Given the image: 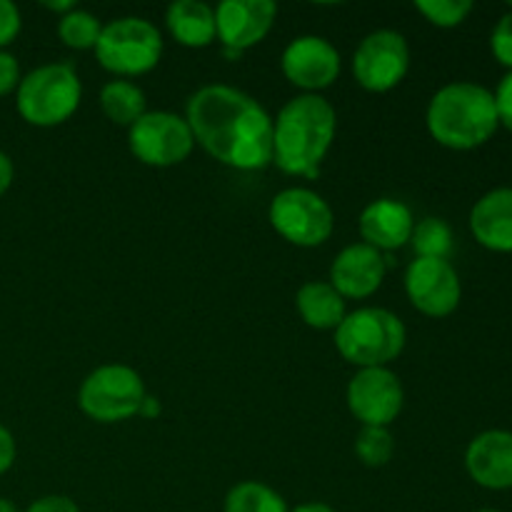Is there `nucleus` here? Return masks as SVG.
Wrapping results in <instances>:
<instances>
[{
	"label": "nucleus",
	"instance_id": "obj_1",
	"mask_svg": "<svg viewBox=\"0 0 512 512\" xmlns=\"http://www.w3.org/2000/svg\"><path fill=\"white\" fill-rule=\"evenodd\" d=\"M195 143L235 170H263L273 163V118L248 93L230 85H205L188 100Z\"/></svg>",
	"mask_w": 512,
	"mask_h": 512
},
{
	"label": "nucleus",
	"instance_id": "obj_2",
	"mask_svg": "<svg viewBox=\"0 0 512 512\" xmlns=\"http://www.w3.org/2000/svg\"><path fill=\"white\" fill-rule=\"evenodd\" d=\"M338 133V115L323 95L305 93L288 100L273 120V160L283 173L318 175Z\"/></svg>",
	"mask_w": 512,
	"mask_h": 512
},
{
	"label": "nucleus",
	"instance_id": "obj_3",
	"mask_svg": "<svg viewBox=\"0 0 512 512\" xmlns=\"http://www.w3.org/2000/svg\"><path fill=\"white\" fill-rule=\"evenodd\" d=\"M425 125L435 143L450 150H475L500 128L495 95L485 85L448 83L430 98Z\"/></svg>",
	"mask_w": 512,
	"mask_h": 512
},
{
	"label": "nucleus",
	"instance_id": "obj_4",
	"mask_svg": "<svg viewBox=\"0 0 512 512\" xmlns=\"http://www.w3.org/2000/svg\"><path fill=\"white\" fill-rule=\"evenodd\" d=\"M405 340L403 320L385 308H360L335 328V348L360 370L388 368L403 353Z\"/></svg>",
	"mask_w": 512,
	"mask_h": 512
},
{
	"label": "nucleus",
	"instance_id": "obj_5",
	"mask_svg": "<svg viewBox=\"0 0 512 512\" xmlns=\"http://www.w3.org/2000/svg\"><path fill=\"white\" fill-rule=\"evenodd\" d=\"M83 98L78 73L68 63H48L30 70L15 90V105L25 123L55 128L70 120Z\"/></svg>",
	"mask_w": 512,
	"mask_h": 512
},
{
	"label": "nucleus",
	"instance_id": "obj_6",
	"mask_svg": "<svg viewBox=\"0 0 512 512\" xmlns=\"http://www.w3.org/2000/svg\"><path fill=\"white\" fill-rule=\"evenodd\" d=\"M98 63L108 73L133 78L145 75L160 63L163 55V35L145 18H118L103 25L98 45H95Z\"/></svg>",
	"mask_w": 512,
	"mask_h": 512
},
{
	"label": "nucleus",
	"instance_id": "obj_7",
	"mask_svg": "<svg viewBox=\"0 0 512 512\" xmlns=\"http://www.w3.org/2000/svg\"><path fill=\"white\" fill-rule=\"evenodd\" d=\"M145 395L138 370L128 365H100L80 385L78 405L98 423H123L138 415Z\"/></svg>",
	"mask_w": 512,
	"mask_h": 512
},
{
	"label": "nucleus",
	"instance_id": "obj_8",
	"mask_svg": "<svg viewBox=\"0 0 512 512\" xmlns=\"http://www.w3.org/2000/svg\"><path fill=\"white\" fill-rule=\"evenodd\" d=\"M268 218L275 233L298 248H318L335 230L333 208L308 188H288L275 195Z\"/></svg>",
	"mask_w": 512,
	"mask_h": 512
},
{
	"label": "nucleus",
	"instance_id": "obj_9",
	"mask_svg": "<svg viewBox=\"0 0 512 512\" xmlns=\"http://www.w3.org/2000/svg\"><path fill=\"white\" fill-rule=\"evenodd\" d=\"M130 153L150 168H173L193 153V130L188 120L168 110L145 113L128 128Z\"/></svg>",
	"mask_w": 512,
	"mask_h": 512
},
{
	"label": "nucleus",
	"instance_id": "obj_10",
	"mask_svg": "<svg viewBox=\"0 0 512 512\" xmlns=\"http://www.w3.org/2000/svg\"><path fill=\"white\" fill-rule=\"evenodd\" d=\"M410 70L408 40L398 30H373L360 40L353 53V75L360 88L388 93L403 83Z\"/></svg>",
	"mask_w": 512,
	"mask_h": 512
},
{
	"label": "nucleus",
	"instance_id": "obj_11",
	"mask_svg": "<svg viewBox=\"0 0 512 512\" xmlns=\"http://www.w3.org/2000/svg\"><path fill=\"white\" fill-rule=\"evenodd\" d=\"M348 408L363 428H388L405 403L403 385L388 368H363L348 383Z\"/></svg>",
	"mask_w": 512,
	"mask_h": 512
},
{
	"label": "nucleus",
	"instance_id": "obj_12",
	"mask_svg": "<svg viewBox=\"0 0 512 512\" xmlns=\"http://www.w3.org/2000/svg\"><path fill=\"white\" fill-rule=\"evenodd\" d=\"M405 293L413 308L428 318H448L463 298V285L450 260L415 258L405 270Z\"/></svg>",
	"mask_w": 512,
	"mask_h": 512
},
{
	"label": "nucleus",
	"instance_id": "obj_13",
	"mask_svg": "<svg viewBox=\"0 0 512 512\" xmlns=\"http://www.w3.org/2000/svg\"><path fill=\"white\" fill-rule=\"evenodd\" d=\"M283 75L305 93L318 95L330 88L340 75V53L320 35H300L283 50Z\"/></svg>",
	"mask_w": 512,
	"mask_h": 512
},
{
	"label": "nucleus",
	"instance_id": "obj_14",
	"mask_svg": "<svg viewBox=\"0 0 512 512\" xmlns=\"http://www.w3.org/2000/svg\"><path fill=\"white\" fill-rule=\"evenodd\" d=\"M278 18V5L273 0H225L215 8V35L223 48L240 50L265 40Z\"/></svg>",
	"mask_w": 512,
	"mask_h": 512
},
{
	"label": "nucleus",
	"instance_id": "obj_15",
	"mask_svg": "<svg viewBox=\"0 0 512 512\" xmlns=\"http://www.w3.org/2000/svg\"><path fill=\"white\" fill-rule=\"evenodd\" d=\"M388 268L390 260L380 250L365 243L348 245L330 265V285L343 298H370L383 285Z\"/></svg>",
	"mask_w": 512,
	"mask_h": 512
},
{
	"label": "nucleus",
	"instance_id": "obj_16",
	"mask_svg": "<svg viewBox=\"0 0 512 512\" xmlns=\"http://www.w3.org/2000/svg\"><path fill=\"white\" fill-rule=\"evenodd\" d=\"M465 470L485 490H512V433L485 430L465 450Z\"/></svg>",
	"mask_w": 512,
	"mask_h": 512
},
{
	"label": "nucleus",
	"instance_id": "obj_17",
	"mask_svg": "<svg viewBox=\"0 0 512 512\" xmlns=\"http://www.w3.org/2000/svg\"><path fill=\"white\" fill-rule=\"evenodd\" d=\"M415 218L400 200L380 198L370 203L360 215V235L365 245L375 250H398L413 238Z\"/></svg>",
	"mask_w": 512,
	"mask_h": 512
},
{
	"label": "nucleus",
	"instance_id": "obj_18",
	"mask_svg": "<svg viewBox=\"0 0 512 512\" xmlns=\"http://www.w3.org/2000/svg\"><path fill=\"white\" fill-rule=\"evenodd\" d=\"M470 233L493 253H512V188L490 190L473 205Z\"/></svg>",
	"mask_w": 512,
	"mask_h": 512
},
{
	"label": "nucleus",
	"instance_id": "obj_19",
	"mask_svg": "<svg viewBox=\"0 0 512 512\" xmlns=\"http://www.w3.org/2000/svg\"><path fill=\"white\" fill-rule=\"evenodd\" d=\"M165 23L173 38L185 48H205L213 43L215 35V10L200 0H178L165 13Z\"/></svg>",
	"mask_w": 512,
	"mask_h": 512
},
{
	"label": "nucleus",
	"instance_id": "obj_20",
	"mask_svg": "<svg viewBox=\"0 0 512 512\" xmlns=\"http://www.w3.org/2000/svg\"><path fill=\"white\" fill-rule=\"evenodd\" d=\"M295 305H298V313L305 320V325L315 330H335L348 315L343 295L330 283H320V280L305 283L298 290Z\"/></svg>",
	"mask_w": 512,
	"mask_h": 512
},
{
	"label": "nucleus",
	"instance_id": "obj_21",
	"mask_svg": "<svg viewBox=\"0 0 512 512\" xmlns=\"http://www.w3.org/2000/svg\"><path fill=\"white\" fill-rule=\"evenodd\" d=\"M100 108L110 123L123 125V128H130L135 120L148 113L145 110V93L128 80H110L100 90Z\"/></svg>",
	"mask_w": 512,
	"mask_h": 512
},
{
	"label": "nucleus",
	"instance_id": "obj_22",
	"mask_svg": "<svg viewBox=\"0 0 512 512\" xmlns=\"http://www.w3.org/2000/svg\"><path fill=\"white\" fill-rule=\"evenodd\" d=\"M225 512H290L283 495L275 493L270 485L248 483L235 485L225 498Z\"/></svg>",
	"mask_w": 512,
	"mask_h": 512
},
{
	"label": "nucleus",
	"instance_id": "obj_23",
	"mask_svg": "<svg viewBox=\"0 0 512 512\" xmlns=\"http://www.w3.org/2000/svg\"><path fill=\"white\" fill-rule=\"evenodd\" d=\"M413 243L418 258H438L448 260L453 253V230L443 218H423L413 228Z\"/></svg>",
	"mask_w": 512,
	"mask_h": 512
},
{
	"label": "nucleus",
	"instance_id": "obj_24",
	"mask_svg": "<svg viewBox=\"0 0 512 512\" xmlns=\"http://www.w3.org/2000/svg\"><path fill=\"white\" fill-rule=\"evenodd\" d=\"M103 25L88 10H70V13L60 15L58 20V35L68 48L73 50H95L98 45Z\"/></svg>",
	"mask_w": 512,
	"mask_h": 512
},
{
	"label": "nucleus",
	"instance_id": "obj_25",
	"mask_svg": "<svg viewBox=\"0 0 512 512\" xmlns=\"http://www.w3.org/2000/svg\"><path fill=\"white\" fill-rule=\"evenodd\" d=\"M355 453L368 468H383L395 453V440L388 428H363L355 440Z\"/></svg>",
	"mask_w": 512,
	"mask_h": 512
},
{
	"label": "nucleus",
	"instance_id": "obj_26",
	"mask_svg": "<svg viewBox=\"0 0 512 512\" xmlns=\"http://www.w3.org/2000/svg\"><path fill=\"white\" fill-rule=\"evenodd\" d=\"M418 13L435 28H458L473 13V0H418Z\"/></svg>",
	"mask_w": 512,
	"mask_h": 512
},
{
	"label": "nucleus",
	"instance_id": "obj_27",
	"mask_svg": "<svg viewBox=\"0 0 512 512\" xmlns=\"http://www.w3.org/2000/svg\"><path fill=\"white\" fill-rule=\"evenodd\" d=\"M490 50H493L495 60H498L500 65L512 70V8L493 28V35H490Z\"/></svg>",
	"mask_w": 512,
	"mask_h": 512
},
{
	"label": "nucleus",
	"instance_id": "obj_28",
	"mask_svg": "<svg viewBox=\"0 0 512 512\" xmlns=\"http://www.w3.org/2000/svg\"><path fill=\"white\" fill-rule=\"evenodd\" d=\"M20 28H23V18H20L18 5L10 0H0V50L18 38Z\"/></svg>",
	"mask_w": 512,
	"mask_h": 512
},
{
	"label": "nucleus",
	"instance_id": "obj_29",
	"mask_svg": "<svg viewBox=\"0 0 512 512\" xmlns=\"http://www.w3.org/2000/svg\"><path fill=\"white\" fill-rule=\"evenodd\" d=\"M20 80H23V75H20L18 58L13 53H8V50H0V95H8L13 90H18Z\"/></svg>",
	"mask_w": 512,
	"mask_h": 512
},
{
	"label": "nucleus",
	"instance_id": "obj_30",
	"mask_svg": "<svg viewBox=\"0 0 512 512\" xmlns=\"http://www.w3.org/2000/svg\"><path fill=\"white\" fill-rule=\"evenodd\" d=\"M495 108H498V118L503 128H508L512 133V70H508L503 80L498 83L495 90Z\"/></svg>",
	"mask_w": 512,
	"mask_h": 512
},
{
	"label": "nucleus",
	"instance_id": "obj_31",
	"mask_svg": "<svg viewBox=\"0 0 512 512\" xmlns=\"http://www.w3.org/2000/svg\"><path fill=\"white\" fill-rule=\"evenodd\" d=\"M25 512H80L78 505L65 495H45L38 498Z\"/></svg>",
	"mask_w": 512,
	"mask_h": 512
},
{
	"label": "nucleus",
	"instance_id": "obj_32",
	"mask_svg": "<svg viewBox=\"0 0 512 512\" xmlns=\"http://www.w3.org/2000/svg\"><path fill=\"white\" fill-rule=\"evenodd\" d=\"M15 453H18V450H15L13 433H10V430L0 423V475L8 473V470L13 468Z\"/></svg>",
	"mask_w": 512,
	"mask_h": 512
},
{
	"label": "nucleus",
	"instance_id": "obj_33",
	"mask_svg": "<svg viewBox=\"0 0 512 512\" xmlns=\"http://www.w3.org/2000/svg\"><path fill=\"white\" fill-rule=\"evenodd\" d=\"M13 178H15L13 160H10L8 153H3V150H0V198L8 193V188L13 185Z\"/></svg>",
	"mask_w": 512,
	"mask_h": 512
},
{
	"label": "nucleus",
	"instance_id": "obj_34",
	"mask_svg": "<svg viewBox=\"0 0 512 512\" xmlns=\"http://www.w3.org/2000/svg\"><path fill=\"white\" fill-rule=\"evenodd\" d=\"M160 400L155 398V395H145L143 398V403H140V408H138V415L140 418H145V420H155L160 415Z\"/></svg>",
	"mask_w": 512,
	"mask_h": 512
},
{
	"label": "nucleus",
	"instance_id": "obj_35",
	"mask_svg": "<svg viewBox=\"0 0 512 512\" xmlns=\"http://www.w3.org/2000/svg\"><path fill=\"white\" fill-rule=\"evenodd\" d=\"M290 512H335V510L330 508V505H325V503H303V505H298V508L290 510Z\"/></svg>",
	"mask_w": 512,
	"mask_h": 512
},
{
	"label": "nucleus",
	"instance_id": "obj_36",
	"mask_svg": "<svg viewBox=\"0 0 512 512\" xmlns=\"http://www.w3.org/2000/svg\"><path fill=\"white\" fill-rule=\"evenodd\" d=\"M45 5V8H48V10H53V13H70V10H75V5L73 3H70V0H63V3H50V0H48V3H43Z\"/></svg>",
	"mask_w": 512,
	"mask_h": 512
},
{
	"label": "nucleus",
	"instance_id": "obj_37",
	"mask_svg": "<svg viewBox=\"0 0 512 512\" xmlns=\"http://www.w3.org/2000/svg\"><path fill=\"white\" fill-rule=\"evenodd\" d=\"M0 512H20V510L15 508V503H10V500L0 498Z\"/></svg>",
	"mask_w": 512,
	"mask_h": 512
},
{
	"label": "nucleus",
	"instance_id": "obj_38",
	"mask_svg": "<svg viewBox=\"0 0 512 512\" xmlns=\"http://www.w3.org/2000/svg\"><path fill=\"white\" fill-rule=\"evenodd\" d=\"M475 512H500V510H495V508H483V510H475Z\"/></svg>",
	"mask_w": 512,
	"mask_h": 512
}]
</instances>
